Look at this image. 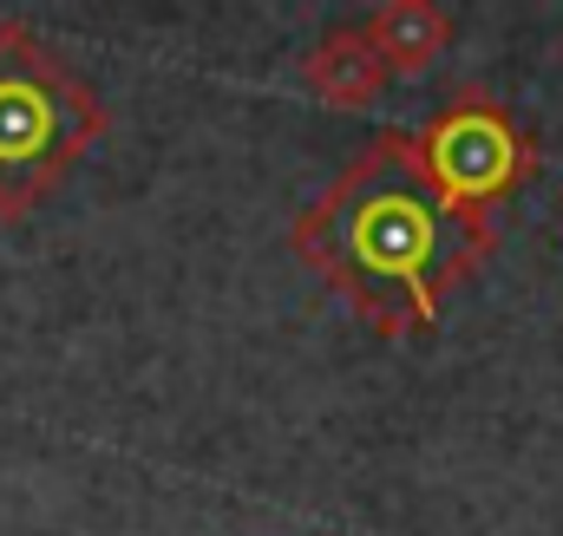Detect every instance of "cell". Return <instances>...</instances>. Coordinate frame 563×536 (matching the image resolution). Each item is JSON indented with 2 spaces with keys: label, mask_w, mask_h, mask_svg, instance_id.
Listing matches in <instances>:
<instances>
[{
  "label": "cell",
  "mask_w": 563,
  "mask_h": 536,
  "mask_svg": "<svg viewBox=\"0 0 563 536\" xmlns=\"http://www.w3.org/2000/svg\"><path fill=\"white\" fill-rule=\"evenodd\" d=\"M387 66H380V53H374V40L361 33V20H341V26H328L314 46H308V59H301V86L328 105V112H361V105H374L380 92H387Z\"/></svg>",
  "instance_id": "4"
},
{
  "label": "cell",
  "mask_w": 563,
  "mask_h": 536,
  "mask_svg": "<svg viewBox=\"0 0 563 536\" xmlns=\"http://www.w3.org/2000/svg\"><path fill=\"white\" fill-rule=\"evenodd\" d=\"M288 243L374 334L420 340L439 327L452 288H465L492 256V216L439 197L413 132H380L295 216Z\"/></svg>",
  "instance_id": "1"
},
{
  "label": "cell",
  "mask_w": 563,
  "mask_h": 536,
  "mask_svg": "<svg viewBox=\"0 0 563 536\" xmlns=\"http://www.w3.org/2000/svg\"><path fill=\"white\" fill-rule=\"evenodd\" d=\"M413 144H420V164H426V177L439 183V197L472 210V216H492L505 197H518L544 170L538 137L525 132L485 86L452 92L413 132Z\"/></svg>",
  "instance_id": "3"
},
{
  "label": "cell",
  "mask_w": 563,
  "mask_h": 536,
  "mask_svg": "<svg viewBox=\"0 0 563 536\" xmlns=\"http://www.w3.org/2000/svg\"><path fill=\"white\" fill-rule=\"evenodd\" d=\"M361 33L374 40L380 66L394 79H413L426 66H439V53H452V13L432 0H387L374 13H361Z\"/></svg>",
  "instance_id": "5"
},
{
  "label": "cell",
  "mask_w": 563,
  "mask_h": 536,
  "mask_svg": "<svg viewBox=\"0 0 563 536\" xmlns=\"http://www.w3.org/2000/svg\"><path fill=\"white\" fill-rule=\"evenodd\" d=\"M106 125L99 86L26 20H0V223L33 216Z\"/></svg>",
  "instance_id": "2"
}]
</instances>
